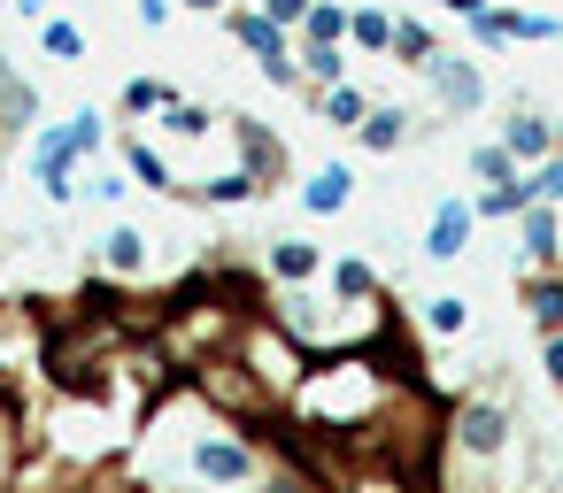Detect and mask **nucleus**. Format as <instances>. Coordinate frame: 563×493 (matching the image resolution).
Returning a JSON list of instances; mask_svg holds the SVG:
<instances>
[{
    "label": "nucleus",
    "mask_w": 563,
    "mask_h": 493,
    "mask_svg": "<svg viewBox=\"0 0 563 493\" xmlns=\"http://www.w3.org/2000/svg\"><path fill=\"white\" fill-rule=\"evenodd\" d=\"M509 432H517L509 401H494V393H463V401H448V447H455V455L494 462V455L509 447Z\"/></svg>",
    "instance_id": "nucleus-1"
},
{
    "label": "nucleus",
    "mask_w": 563,
    "mask_h": 493,
    "mask_svg": "<svg viewBox=\"0 0 563 493\" xmlns=\"http://www.w3.org/2000/svg\"><path fill=\"white\" fill-rule=\"evenodd\" d=\"M186 470H194L209 493H247V485L263 478V455H255V439H240V432H201V439L186 447Z\"/></svg>",
    "instance_id": "nucleus-2"
},
{
    "label": "nucleus",
    "mask_w": 563,
    "mask_h": 493,
    "mask_svg": "<svg viewBox=\"0 0 563 493\" xmlns=\"http://www.w3.org/2000/svg\"><path fill=\"white\" fill-rule=\"evenodd\" d=\"M232 147H240V170H247V186L271 201L278 186H294V147L263 124V116H232Z\"/></svg>",
    "instance_id": "nucleus-3"
},
{
    "label": "nucleus",
    "mask_w": 563,
    "mask_h": 493,
    "mask_svg": "<svg viewBox=\"0 0 563 493\" xmlns=\"http://www.w3.org/2000/svg\"><path fill=\"white\" fill-rule=\"evenodd\" d=\"M424 86H432V101H440L448 116H478V109H486V70H478L471 55H448V47H440V55L424 63Z\"/></svg>",
    "instance_id": "nucleus-4"
},
{
    "label": "nucleus",
    "mask_w": 563,
    "mask_h": 493,
    "mask_svg": "<svg viewBox=\"0 0 563 493\" xmlns=\"http://www.w3.org/2000/svg\"><path fill=\"white\" fill-rule=\"evenodd\" d=\"M471 232H478V216H471V201L463 193H440L432 201V216H424V262H463V247H471Z\"/></svg>",
    "instance_id": "nucleus-5"
},
{
    "label": "nucleus",
    "mask_w": 563,
    "mask_h": 493,
    "mask_svg": "<svg viewBox=\"0 0 563 493\" xmlns=\"http://www.w3.org/2000/svg\"><path fill=\"white\" fill-rule=\"evenodd\" d=\"M417 132H424V124H417V109H401V101H371V109H363V124H355L347 139H355L363 155H401Z\"/></svg>",
    "instance_id": "nucleus-6"
},
{
    "label": "nucleus",
    "mask_w": 563,
    "mask_h": 493,
    "mask_svg": "<svg viewBox=\"0 0 563 493\" xmlns=\"http://www.w3.org/2000/svg\"><path fill=\"white\" fill-rule=\"evenodd\" d=\"M32 178H40V193H47L55 209H70V201L86 193V178H78V163H70V147H63V132H55V124L32 139Z\"/></svg>",
    "instance_id": "nucleus-7"
},
{
    "label": "nucleus",
    "mask_w": 563,
    "mask_h": 493,
    "mask_svg": "<svg viewBox=\"0 0 563 493\" xmlns=\"http://www.w3.org/2000/svg\"><path fill=\"white\" fill-rule=\"evenodd\" d=\"M555 132H563L555 116H540V109H517V116L501 124V155H509L517 170H540V163L555 155Z\"/></svg>",
    "instance_id": "nucleus-8"
},
{
    "label": "nucleus",
    "mask_w": 563,
    "mask_h": 493,
    "mask_svg": "<svg viewBox=\"0 0 563 493\" xmlns=\"http://www.w3.org/2000/svg\"><path fill=\"white\" fill-rule=\"evenodd\" d=\"M224 32H232V47L263 70V63H278V55H294V40L263 16V9H224Z\"/></svg>",
    "instance_id": "nucleus-9"
},
{
    "label": "nucleus",
    "mask_w": 563,
    "mask_h": 493,
    "mask_svg": "<svg viewBox=\"0 0 563 493\" xmlns=\"http://www.w3.org/2000/svg\"><path fill=\"white\" fill-rule=\"evenodd\" d=\"M294 193H301L309 216H347V209H355V170H347V163H317Z\"/></svg>",
    "instance_id": "nucleus-10"
},
{
    "label": "nucleus",
    "mask_w": 563,
    "mask_h": 493,
    "mask_svg": "<svg viewBox=\"0 0 563 493\" xmlns=\"http://www.w3.org/2000/svg\"><path fill=\"white\" fill-rule=\"evenodd\" d=\"M517 239H525V270H563V209H525L517 216Z\"/></svg>",
    "instance_id": "nucleus-11"
},
{
    "label": "nucleus",
    "mask_w": 563,
    "mask_h": 493,
    "mask_svg": "<svg viewBox=\"0 0 563 493\" xmlns=\"http://www.w3.org/2000/svg\"><path fill=\"white\" fill-rule=\"evenodd\" d=\"M324 262H332V255H324L317 239H271V247H263V278H278V285H317Z\"/></svg>",
    "instance_id": "nucleus-12"
},
{
    "label": "nucleus",
    "mask_w": 563,
    "mask_h": 493,
    "mask_svg": "<svg viewBox=\"0 0 563 493\" xmlns=\"http://www.w3.org/2000/svg\"><path fill=\"white\" fill-rule=\"evenodd\" d=\"M124 178H140V186L163 193V201H178V163H170L147 132H124Z\"/></svg>",
    "instance_id": "nucleus-13"
},
{
    "label": "nucleus",
    "mask_w": 563,
    "mask_h": 493,
    "mask_svg": "<svg viewBox=\"0 0 563 493\" xmlns=\"http://www.w3.org/2000/svg\"><path fill=\"white\" fill-rule=\"evenodd\" d=\"M517 301L532 316V332H563V270H517Z\"/></svg>",
    "instance_id": "nucleus-14"
},
{
    "label": "nucleus",
    "mask_w": 563,
    "mask_h": 493,
    "mask_svg": "<svg viewBox=\"0 0 563 493\" xmlns=\"http://www.w3.org/2000/svg\"><path fill=\"white\" fill-rule=\"evenodd\" d=\"M93 247H101V270H109L117 285L147 278V232H140V224H109V232H101Z\"/></svg>",
    "instance_id": "nucleus-15"
},
{
    "label": "nucleus",
    "mask_w": 563,
    "mask_h": 493,
    "mask_svg": "<svg viewBox=\"0 0 563 493\" xmlns=\"http://www.w3.org/2000/svg\"><path fill=\"white\" fill-rule=\"evenodd\" d=\"M32 124H40V86L0 63V139H16V132H32Z\"/></svg>",
    "instance_id": "nucleus-16"
},
{
    "label": "nucleus",
    "mask_w": 563,
    "mask_h": 493,
    "mask_svg": "<svg viewBox=\"0 0 563 493\" xmlns=\"http://www.w3.org/2000/svg\"><path fill=\"white\" fill-rule=\"evenodd\" d=\"M324 285H332V301H386L371 255H332V262H324Z\"/></svg>",
    "instance_id": "nucleus-17"
},
{
    "label": "nucleus",
    "mask_w": 563,
    "mask_h": 493,
    "mask_svg": "<svg viewBox=\"0 0 563 493\" xmlns=\"http://www.w3.org/2000/svg\"><path fill=\"white\" fill-rule=\"evenodd\" d=\"M309 101V116L317 124H332V132H355L363 124V109H371V93L363 86H324V93H301Z\"/></svg>",
    "instance_id": "nucleus-18"
},
{
    "label": "nucleus",
    "mask_w": 563,
    "mask_h": 493,
    "mask_svg": "<svg viewBox=\"0 0 563 493\" xmlns=\"http://www.w3.org/2000/svg\"><path fill=\"white\" fill-rule=\"evenodd\" d=\"M294 63H301V93L347 86V47H309V40H294Z\"/></svg>",
    "instance_id": "nucleus-19"
},
{
    "label": "nucleus",
    "mask_w": 563,
    "mask_h": 493,
    "mask_svg": "<svg viewBox=\"0 0 563 493\" xmlns=\"http://www.w3.org/2000/svg\"><path fill=\"white\" fill-rule=\"evenodd\" d=\"M347 47H363V55H386V47H394V9H386V0L347 9Z\"/></svg>",
    "instance_id": "nucleus-20"
},
{
    "label": "nucleus",
    "mask_w": 563,
    "mask_h": 493,
    "mask_svg": "<svg viewBox=\"0 0 563 493\" xmlns=\"http://www.w3.org/2000/svg\"><path fill=\"white\" fill-rule=\"evenodd\" d=\"M525 209H532V186H525V178H517V186H478V193H471V216H478V224H517Z\"/></svg>",
    "instance_id": "nucleus-21"
},
{
    "label": "nucleus",
    "mask_w": 563,
    "mask_h": 493,
    "mask_svg": "<svg viewBox=\"0 0 563 493\" xmlns=\"http://www.w3.org/2000/svg\"><path fill=\"white\" fill-rule=\"evenodd\" d=\"M170 101H178V86H163V78H132V86H124V101H117V116H124V132H132L140 116H163Z\"/></svg>",
    "instance_id": "nucleus-22"
},
{
    "label": "nucleus",
    "mask_w": 563,
    "mask_h": 493,
    "mask_svg": "<svg viewBox=\"0 0 563 493\" xmlns=\"http://www.w3.org/2000/svg\"><path fill=\"white\" fill-rule=\"evenodd\" d=\"M55 132H63V147H70V163H93V155L109 147V116H101V109H78V116L55 124Z\"/></svg>",
    "instance_id": "nucleus-23"
},
{
    "label": "nucleus",
    "mask_w": 563,
    "mask_h": 493,
    "mask_svg": "<svg viewBox=\"0 0 563 493\" xmlns=\"http://www.w3.org/2000/svg\"><path fill=\"white\" fill-rule=\"evenodd\" d=\"M294 40H309V47H347V9H340V0H309V16H301Z\"/></svg>",
    "instance_id": "nucleus-24"
},
{
    "label": "nucleus",
    "mask_w": 563,
    "mask_h": 493,
    "mask_svg": "<svg viewBox=\"0 0 563 493\" xmlns=\"http://www.w3.org/2000/svg\"><path fill=\"white\" fill-rule=\"evenodd\" d=\"M394 63H409V70H424L432 55H440V40H432V24H417V16H394V47H386Z\"/></svg>",
    "instance_id": "nucleus-25"
},
{
    "label": "nucleus",
    "mask_w": 563,
    "mask_h": 493,
    "mask_svg": "<svg viewBox=\"0 0 563 493\" xmlns=\"http://www.w3.org/2000/svg\"><path fill=\"white\" fill-rule=\"evenodd\" d=\"M417 324H424V332H432V339H455V332H463V324H471V301H463V293H432V301H424V316H417Z\"/></svg>",
    "instance_id": "nucleus-26"
},
{
    "label": "nucleus",
    "mask_w": 563,
    "mask_h": 493,
    "mask_svg": "<svg viewBox=\"0 0 563 493\" xmlns=\"http://www.w3.org/2000/svg\"><path fill=\"white\" fill-rule=\"evenodd\" d=\"M471 178H478V186H517L525 170L501 155V139H478V147H471Z\"/></svg>",
    "instance_id": "nucleus-27"
},
{
    "label": "nucleus",
    "mask_w": 563,
    "mask_h": 493,
    "mask_svg": "<svg viewBox=\"0 0 563 493\" xmlns=\"http://www.w3.org/2000/svg\"><path fill=\"white\" fill-rule=\"evenodd\" d=\"M40 47H47L55 63H86V32H78L70 16H47V24H40Z\"/></svg>",
    "instance_id": "nucleus-28"
},
{
    "label": "nucleus",
    "mask_w": 563,
    "mask_h": 493,
    "mask_svg": "<svg viewBox=\"0 0 563 493\" xmlns=\"http://www.w3.org/2000/svg\"><path fill=\"white\" fill-rule=\"evenodd\" d=\"M525 186H532V201H540V209H563V147H555L540 170H525Z\"/></svg>",
    "instance_id": "nucleus-29"
},
{
    "label": "nucleus",
    "mask_w": 563,
    "mask_h": 493,
    "mask_svg": "<svg viewBox=\"0 0 563 493\" xmlns=\"http://www.w3.org/2000/svg\"><path fill=\"white\" fill-rule=\"evenodd\" d=\"M86 193H93L101 209H124V193H132V178H124V170H101V178H86Z\"/></svg>",
    "instance_id": "nucleus-30"
},
{
    "label": "nucleus",
    "mask_w": 563,
    "mask_h": 493,
    "mask_svg": "<svg viewBox=\"0 0 563 493\" xmlns=\"http://www.w3.org/2000/svg\"><path fill=\"white\" fill-rule=\"evenodd\" d=\"M263 16H271V24L294 40V32H301V16H309V0H263Z\"/></svg>",
    "instance_id": "nucleus-31"
},
{
    "label": "nucleus",
    "mask_w": 563,
    "mask_h": 493,
    "mask_svg": "<svg viewBox=\"0 0 563 493\" xmlns=\"http://www.w3.org/2000/svg\"><path fill=\"white\" fill-rule=\"evenodd\" d=\"M132 16H140L147 32H170V16H178V0H132Z\"/></svg>",
    "instance_id": "nucleus-32"
},
{
    "label": "nucleus",
    "mask_w": 563,
    "mask_h": 493,
    "mask_svg": "<svg viewBox=\"0 0 563 493\" xmlns=\"http://www.w3.org/2000/svg\"><path fill=\"white\" fill-rule=\"evenodd\" d=\"M9 9H16V16H32V24H47V16H55V0H9Z\"/></svg>",
    "instance_id": "nucleus-33"
},
{
    "label": "nucleus",
    "mask_w": 563,
    "mask_h": 493,
    "mask_svg": "<svg viewBox=\"0 0 563 493\" xmlns=\"http://www.w3.org/2000/svg\"><path fill=\"white\" fill-rule=\"evenodd\" d=\"M178 9H186V16H224L232 0H178Z\"/></svg>",
    "instance_id": "nucleus-34"
},
{
    "label": "nucleus",
    "mask_w": 563,
    "mask_h": 493,
    "mask_svg": "<svg viewBox=\"0 0 563 493\" xmlns=\"http://www.w3.org/2000/svg\"><path fill=\"white\" fill-rule=\"evenodd\" d=\"M432 9H448V16H478L486 0H432Z\"/></svg>",
    "instance_id": "nucleus-35"
},
{
    "label": "nucleus",
    "mask_w": 563,
    "mask_h": 493,
    "mask_svg": "<svg viewBox=\"0 0 563 493\" xmlns=\"http://www.w3.org/2000/svg\"><path fill=\"white\" fill-rule=\"evenodd\" d=\"M232 9H263V0H232Z\"/></svg>",
    "instance_id": "nucleus-36"
},
{
    "label": "nucleus",
    "mask_w": 563,
    "mask_h": 493,
    "mask_svg": "<svg viewBox=\"0 0 563 493\" xmlns=\"http://www.w3.org/2000/svg\"><path fill=\"white\" fill-rule=\"evenodd\" d=\"M0 9H9V0H0Z\"/></svg>",
    "instance_id": "nucleus-37"
}]
</instances>
